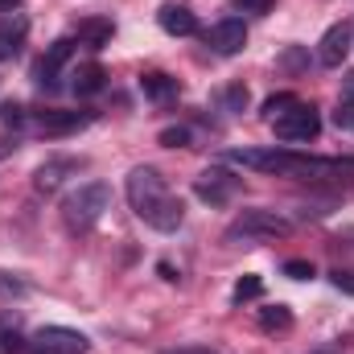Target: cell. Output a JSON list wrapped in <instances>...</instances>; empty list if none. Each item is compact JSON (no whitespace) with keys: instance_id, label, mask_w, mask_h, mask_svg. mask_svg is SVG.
Segmentation results:
<instances>
[{"instance_id":"cell-2","label":"cell","mask_w":354,"mask_h":354,"mask_svg":"<svg viewBox=\"0 0 354 354\" xmlns=\"http://www.w3.org/2000/svg\"><path fill=\"white\" fill-rule=\"evenodd\" d=\"M231 165H243V169H256V174H284V177H342L354 174L351 157H305V153H292V149H235L227 153Z\"/></svg>"},{"instance_id":"cell-14","label":"cell","mask_w":354,"mask_h":354,"mask_svg":"<svg viewBox=\"0 0 354 354\" xmlns=\"http://www.w3.org/2000/svg\"><path fill=\"white\" fill-rule=\"evenodd\" d=\"M140 91H145V99H153V103H169V99L181 95V83H177L174 75L153 71V75H140Z\"/></svg>"},{"instance_id":"cell-22","label":"cell","mask_w":354,"mask_h":354,"mask_svg":"<svg viewBox=\"0 0 354 354\" xmlns=\"http://www.w3.org/2000/svg\"><path fill=\"white\" fill-rule=\"evenodd\" d=\"M25 292H29L25 280H17L12 272H0V297H25Z\"/></svg>"},{"instance_id":"cell-15","label":"cell","mask_w":354,"mask_h":354,"mask_svg":"<svg viewBox=\"0 0 354 354\" xmlns=\"http://www.w3.org/2000/svg\"><path fill=\"white\" fill-rule=\"evenodd\" d=\"M66 174H79V161H46V165L33 174V185H37L41 194H54V189L66 181Z\"/></svg>"},{"instance_id":"cell-19","label":"cell","mask_w":354,"mask_h":354,"mask_svg":"<svg viewBox=\"0 0 354 354\" xmlns=\"http://www.w3.org/2000/svg\"><path fill=\"white\" fill-rule=\"evenodd\" d=\"M260 292H264V280H260V276H239L235 288H231V301L243 305V301H256Z\"/></svg>"},{"instance_id":"cell-31","label":"cell","mask_w":354,"mask_h":354,"mask_svg":"<svg viewBox=\"0 0 354 354\" xmlns=\"http://www.w3.org/2000/svg\"><path fill=\"white\" fill-rule=\"evenodd\" d=\"M12 8H21V0H0V12H12Z\"/></svg>"},{"instance_id":"cell-28","label":"cell","mask_w":354,"mask_h":354,"mask_svg":"<svg viewBox=\"0 0 354 354\" xmlns=\"http://www.w3.org/2000/svg\"><path fill=\"white\" fill-rule=\"evenodd\" d=\"M330 280H334L338 292H354V272H342V268H338V272H330Z\"/></svg>"},{"instance_id":"cell-6","label":"cell","mask_w":354,"mask_h":354,"mask_svg":"<svg viewBox=\"0 0 354 354\" xmlns=\"http://www.w3.org/2000/svg\"><path fill=\"white\" fill-rule=\"evenodd\" d=\"M194 194L202 202H210V206H227L239 194V177L231 174V169H223V165H210V169H202V174L194 177Z\"/></svg>"},{"instance_id":"cell-12","label":"cell","mask_w":354,"mask_h":354,"mask_svg":"<svg viewBox=\"0 0 354 354\" xmlns=\"http://www.w3.org/2000/svg\"><path fill=\"white\" fill-rule=\"evenodd\" d=\"M157 21L169 37H194L198 33V17L185 8V4H161L157 8Z\"/></svg>"},{"instance_id":"cell-25","label":"cell","mask_w":354,"mask_h":354,"mask_svg":"<svg viewBox=\"0 0 354 354\" xmlns=\"http://www.w3.org/2000/svg\"><path fill=\"white\" fill-rule=\"evenodd\" d=\"M0 120H4L8 128H21V124H25V107H21V103H0Z\"/></svg>"},{"instance_id":"cell-8","label":"cell","mask_w":354,"mask_h":354,"mask_svg":"<svg viewBox=\"0 0 354 354\" xmlns=\"http://www.w3.org/2000/svg\"><path fill=\"white\" fill-rule=\"evenodd\" d=\"M206 46L214 50V54H239L243 46H248V25L239 21V17H223L218 25H210V33H206Z\"/></svg>"},{"instance_id":"cell-21","label":"cell","mask_w":354,"mask_h":354,"mask_svg":"<svg viewBox=\"0 0 354 354\" xmlns=\"http://www.w3.org/2000/svg\"><path fill=\"white\" fill-rule=\"evenodd\" d=\"M157 140H161L165 149H185V145H189V128H181V124H177V128H165Z\"/></svg>"},{"instance_id":"cell-4","label":"cell","mask_w":354,"mask_h":354,"mask_svg":"<svg viewBox=\"0 0 354 354\" xmlns=\"http://www.w3.org/2000/svg\"><path fill=\"white\" fill-rule=\"evenodd\" d=\"M292 231V223L276 210H243L231 227H227V243H264V239H284Z\"/></svg>"},{"instance_id":"cell-11","label":"cell","mask_w":354,"mask_h":354,"mask_svg":"<svg viewBox=\"0 0 354 354\" xmlns=\"http://www.w3.org/2000/svg\"><path fill=\"white\" fill-rule=\"evenodd\" d=\"M87 124H91V111H41L37 115V128L46 136H71V132H79Z\"/></svg>"},{"instance_id":"cell-26","label":"cell","mask_w":354,"mask_h":354,"mask_svg":"<svg viewBox=\"0 0 354 354\" xmlns=\"http://www.w3.org/2000/svg\"><path fill=\"white\" fill-rule=\"evenodd\" d=\"M0 346H4V354H21V351H25L21 334H17V330H8V326L0 330Z\"/></svg>"},{"instance_id":"cell-18","label":"cell","mask_w":354,"mask_h":354,"mask_svg":"<svg viewBox=\"0 0 354 354\" xmlns=\"http://www.w3.org/2000/svg\"><path fill=\"white\" fill-rule=\"evenodd\" d=\"M260 326L264 330H288L292 326V309L288 305H268V309H260Z\"/></svg>"},{"instance_id":"cell-32","label":"cell","mask_w":354,"mask_h":354,"mask_svg":"<svg viewBox=\"0 0 354 354\" xmlns=\"http://www.w3.org/2000/svg\"><path fill=\"white\" fill-rule=\"evenodd\" d=\"M169 354H214V351H169Z\"/></svg>"},{"instance_id":"cell-27","label":"cell","mask_w":354,"mask_h":354,"mask_svg":"<svg viewBox=\"0 0 354 354\" xmlns=\"http://www.w3.org/2000/svg\"><path fill=\"white\" fill-rule=\"evenodd\" d=\"M334 124H338L342 132H354V103H342V107L334 111Z\"/></svg>"},{"instance_id":"cell-10","label":"cell","mask_w":354,"mask_h":354,"mask_svg":"<svg viewBox=\"0 0 354 354\" xmlns=\"http://www.w3.org/2000/svg\"><path fill=\"white\" fill-rule=\"evenodd\" d=\"M71 58H75V37H58V41L46 50V58L37 62V83H41L46 91H54V87H58V83H54V79H58V71H62Z\"/></svg>"},{"instance_id":"cell-24","label":"cell","mask_w":354,"mask_h":354,"mask_svg":"<svg viewBox=\"0 0 354 354\" xmlns=\"http://www.w3.org/2000/svg\"><path fill=\"white\" fill-rule=\"evenodd\" d=\"M223 107H227V111H243V107H248V87H227Z\"/></svg>"},{"instance_id":"cell-7","label":"cell","mask_w":354,"mask_h":354,"mask_svg":"<svg viewBox=\"0 0 354 354\" xmlns=\"http://www.w3.org/2000/svg\"><path fill=\"white\" fill-rule=\"evenodd\" d=\"M87 334L66 330V326H41L33 334V351L37 354H87Z\"/></svg>"},{"instance_id":"cell-13","label":"cell","mask_w":354,"mask_h":354,"mask_svg":"<svg viewBox=\"0 0 354 354\" xmlns=\"http://www.w3.org/2000/svg\"><path fill=\"white\" fill-rule=\"evenodd\" d=\"M103 87H107V75H103L99 62H83V66L71 75V91H75L79 99H91V95H99Z\"/></svg>"},{"instance_id":"cell-20","label":"cell","mask_w":354,"mask_h":354,"mask_svg":"<svg viewBox=\"0 0 354 354\" xmlns=\"http://www.w3.org/2000/svg\"><path fill=\"white\" fill-rule=\"evenodd\" d=\"M297 103H301L297 95H272V99L264 103V120H268V124H272V120H280V115H284V111H292Z\"/></svg>"},{"instance_id":"cell-29","label":"cell","mask_w":354,"mask_h":354,"mask_svg":"<svg viewBox=\"0 0 354 354\" xmlns=\"http://www.w3.org/2000/svg\"><path fill=\"white\" fill-rule=\"evenodd\" d=\"M243 8H252V12H268L272 8V0H239Z\"/></svg>"},{"instance_id":"cell-5","label":"cell","mask_w":354,"mask_h":354,"mask_svg":"<svg viewBox=\"0 0 354 354\" xmlns=\"http://www.w3.org/2000/svg\"><path fill=\"white\" fill-rule=\"evenodd\" d=\"M272 132H276V140L297 145V140H313L322 132V120H317V111L309 103H297L292 111H284L280 120H272Z\"/></svg>"},{"instance_id":"cell-1","label":"cell","mask_w":354,"mask_h":354,"mask_svg":"<svg viewBox=\"0 0 354 354\" xmlns=\"http://www.w3.org/2000/svg\"><path fill=\"white\" fill-rule=\"evenodd\" d=\"M124 194H128V206L136 210V218L145 227L161 231V235H169V231H177L185 223L181 198L169 189V181L161 177V169H153V165H136L128 174V181H124Z\"/></svg>"},{"instance_id":"cell-16","label":"cell","mask_w":354,"mask_h":354,"mask_svg":"<svg viewBox=\"0 0 354 354\" xmlns=\"http://www.w3.org/2000/svg\"><path fill=\"white\" fill-rule=\"evenodd\" d=\"M111 33H115V25H111L107 17H87V21H79V41L91 46V50H103V46L111 41Z\"/></svg>"},{"instance_id":"cell-3","label":"cell","mask_w":354,"mask_h":354,"mask_svg":"<svg viewBox=\"0 0 354 354\" xmlns=\"http://www.w3.org/2000/svg\"><path fill=\"white\" fill-rule=\"evenodd\" d=\"M103 210H111V185L107 181H83L79 189H71L62 198V223L71 231H91Z\"/></svg>"},{"instance_id":"cell-17","label":"cell","mask_w":354,"mask_h":354,"mask_svg":"<svg viewBox=\"0 0 354 354\" xmlns=\"http://www.w3.org/2000/svg\"><path fill=\"white\" fill-rule=\"evenodd\" d=\"M25 29H29V25H25L21 17H17V21H4V25H0V62H8V58H12V54L21 50V41H25Z\"/></svg>"},{"instance_id":"cell-30","label":"cell","mask_w":354,"mask_h":354,"mask_svg":"<svg viewBox=\"0 0 354 354\" xmlns=\"http://www.w3.org/2000/svg\"><path fill=\"white\" fill-rule=\"evenodd\" d=\"M342 99H346V103H354V71L342 79Z\"/></svg>"},{"instance_id":"cell-23","label":"cell","mask_w":354,"mask_h":354,"mask_svg":"<svg viewBox=\"0 0 354 354\" xmlns=\"http://www.w3.org/2000/svg\"><path fill=\"white\" fill-rule=\"evenodd\" d=\"M284 276H292V280H313L317 268L309 264V260H288V264H284Z\"/></svg>"},{"instance_id":"cell-9","label":"cell","mask_w":354,"mask_h":354,"mask_svg":"<svg viewBox=\"0 0 354 354\" xmlns=\"http://www.w3.org/2000/svg\"><path fill=\"white\" fill-rule=\"evenodd\" d=\"M346 54H351V25H330L317 41V62L334 71L346 62Z\"/></svg>"}]
</instances>
